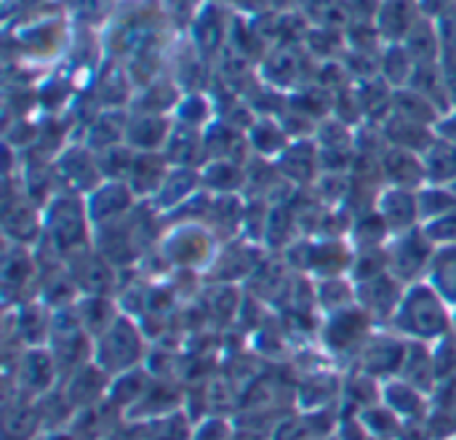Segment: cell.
I'll list each match as a JSON object with an SVG mask.
<instances>
[{
	"mask_svg": "<svg viewBox=\"0 0 456 440\" xmlns=\"http://www.w3.org/2000/svg\"><path fill=\"white\" fill-rule=\"evenodd\" d=\"M449 302L433 289L430 281L414 283L406 294L403 302L390 321L395 334L411 339V342H441L444 337L454 334L452 313L446 307Z\"/></svg>",
	"mask_w": 456,
	"mask_h": 440,
	"instance_id": "cell-1",
	"label": "cell"
},
{
	"mask_svg": "<svg viewBox=\"0 0 456 440\" xmlns=\"http://www.w3.org/2000/svg\"><path fill=\"white\" fill-rule=\"evenodd\" d=\"M91 230L94 224L88 219V208L75 192H61L43 206V238L48 240V249L61 259L91 246Z\"/></svg>",
	"mask_w": 456,
	"mask_h": 440,
	"instance_id": "cell-2",
	"label": "cell"
},
{
	"mask_svg": "<svg viewBox=\"0 0 456 440\" xmlns=\"http://www.w3.org/2000/svg\"><path fill=\"white\" fill-rule=\"evenodd\" d=\"M144 361V334L142 329L128 318L118 315V321L94 339V363L112 379L123 371L136 369Z\"/></svg>",
	"mask_w": 456,
	"mask_h": 440,
	"instance_id": "cell-3",
	"label": "cell"
},
{
	"mask_svg": "<svg viewBox=\"0 0 456 440\" xmlns=\"http://www.w3.org/2000/svg\"><path fill=\"white\" fill-rule=\"evenodd\" d=\"M160 251L176 270H208L214 257L219 254L216 235L206 224H179L166 235Z\"/></svg>",
	"mask_w": 456,
	"mask_h": 440,
	"instance_id": "cell-4",
	"label": "cell"
},
{
	"mask_svg": "<svg viewBox=\"0 0 456 440\" xmlns=\"http://www.w3.org/2000/svg\"><path fill=\"white\" fill-rule=\"evenodd\" d=\"M371 321L374 318L361 305L326 315V323L321 329V342H323L326 353L358 358L363 345L371 337Z\"/></svg>",
	"mask_w": 456,
	"mask_h": 440,
	"instance_id": "cell-5",
	"label": "cell"
},
{
	"mask_svg": "<svg viewBox=\"0 0 456 440\" xmlns=\"http://www.w3.org/2000/svg\"><path fill=\"white\" fill-rule=\"evenodd\" d=\"M64 267L77 286L80 297H107L118 289V270L112 262H107L94 246H86L80 251L67 254Z\"/></svg>",
	"mask_w": 456,
	"mask_h": 440,
	"instance_id": "cell-6",
	"label": "cell"
},
{
	"mask_svg": "<svg viewBox=\"0 0 456 440\" xmlns=\"http://www.w3.org/2000/svg\"><path fill=\"white\" fill-rule=\"evenodd\" d=\"M409 339L401 334H371L358 355V369L379 382L395 379L403 369Z\"/></svg>",
	"mask_w": 456,
	"mask_h": 440,
	"instance_id": "cell-7",
	"label": "cell"
},
{
	"mask_svg": "<svg viewBox=\"0 0 456 440\" xmlns=\"http://www.w3.org/2000/svg\"><path fill=\"white\" fill-rule=\"evenodd\" d=\"M436 257V246L428 240V235L414 227L409 232H401L393 246H387V259H390V273L406 283L417 281L422 273L430 270V262Z\"/></svg>",
	"mask_w": 456,
	"mask_h": 440,
	"instance_id": "cell-8",
	"label": "cell"
},
{
	"mask_svg": "<svg viewBox=\"0 0 456 440\" xmlns=\"http://www.w3.org/2000/svg\"><path fill=\"white\" fill-rule=\"evenodd\" d=\"M56 377H61V374H59L56 358L48 347H27L19 355L16 382H19V390L24 395H29V398L45 395L53 387Z\"/></svg>",
	"mask_w": 456,
	"mask_h": 440,
	"instance_id": "cell-9",
	"label": "cell"
},
{
	"mask_svg": "<svg viewBox=\"0 0 456 440\" xmlns=\"http://www.w3.org/2000/svg\"><path fill=\"white\" fill-rule=\"evenodd\" d=\"M134 200H136V195L131 192L128 182H102L86 198L88 219H91L94 227L126 219L134 211Z\"/></svg>",
	"mask_w": 456,
	"mask_h": 440,
	"instance_id": "cell-10",
	"label": "cell"
},
{
	"mask_svg": "<svg viewBox=\"0 0 456 440\" xmlns=\"http://www.w3.org/2000/svg\"><path fill=\"white\" fill-rule=\"evenodd\" d=\"M403 283L393 275L385 273L369 283H358V305L371 315V318H387L393 321L401 302H403Z\"/></svg>",
	"mask_w": 456,
	"mask_h": 440,
	"instance_id": "cell-11",
	"label": "cell"
},
{
	"mask_svg": "<svg viewBox=\"0 0 456 440\" xmlns=\"http://www.w3.org/2000/svg\"><path fill=\"white\" fill-rule=\"evenodd\" d=\"M379 216L387 222L390 232H409L419 222V198L414 190H401V187H387L377 195Z\"/></svg>",
	"mask_w": 456,
	"mask_h": 440,
	"instance_id": "cell-12",
	"label": "cell"
},
{
	"mask_svg": "<svg viewBox=\"0 0 456 440\" xmlns=\"http://www.w3.org/2000/svg\"><path fill=\"white\" fill-rule=\"evenodd\" d=\"M259 262L262 257H259V249L254 246H224L214 257L208 267V278L222 286H232L235 281H248Z\"/></svg>",
	"mask_w": 456,
	"mask_h": 440,
	"instance_id": "cell-13",
	"label": "cell"
},
{
	"mask_svg": "<svg viewBox=\"0 0 456 440\" xmlns=\"http://www.w3.org/2000/svg\"><path fill=\"white\" fill-rule=\"evenodd\" d=\"M107 390H110V377L91 361L69 374L64 398L75 409H91L99 401H107Z\"/></svg>",
	"mask_w": 456,
	"mask_h": 440,
	"instance_id": "cell-14",
	"label": "cell"
},
{
	"mask_svg": "<svg viewBox=\"0 0 456 440\" xmlns=\"http://www.w3.org/2000/svg\"><path fill=\"white\" fill-rule=\"evenodd\" d=\"M56 171H59V176L72 187V192H94V190L104 182L96 158H94L88 150H83V147L67 150V152L59 158Z\"/></svg>",
	"mask_w": 456,
	"mask_h": 440,
	"instance_id": "cell-15",
	"label": "cell"
},
{
	"mask_svg": "<svg viewBox=\"0 0 456 440\" xmlns=\"http://www.w3.org/2000/svg\"><path fill=\"white\" fill-rule=\"evenodd\" d=\"M171 174V163L158 152H136L134 168L128 174V187L136 198H155Z\"/></svg>",
	"mask_w": 456,
	"mask_h": 440,
	"instance_id": "cell-16",
	"label": "cell"
},
{
	"mask_svg": "<svg viewBox=\"0 0 456 440\" xmlns=\"http://www.w3.org/2000/svg\"><path fill=\"white\" fill-rule=\"evenodd\" d=\"M382 403L398 414L403 422H419L428 420V398L422 390L411 387L409 382H403L401 377L382 382Z\"/></svg>",
	"mask_w": 456,
	"mask_h": 440,
	"instance_id": "cell-17",
	"label": "cell"
},
{
	"mask_svg": "<svg viewBox=\"0 0 456 440\" xmlns=\"http://www.w3.org/2000/svg\"><path fill=\"white\" fill-rule=\"evenodd\" d=\"M382 176L390 182V187H401V190H414L422 182H428L425 174V163L401 147H390L387 152H382Z\"/></svg>",
	"mask_w": 456,
	"mask_h": 440,
	"instance_id": "cell-18",
	"label": "cell"
},
{
	"mask_svg": "<svg viewBox=\"0 0 456 440\" xmlns=\"http://www.w3.org/2000/svg\"><path fill=\"white\" fill-rule=\"evenodd\" d=\"M51 315L48 307L37 299V302H27V305H19V313H16V334H19V342L27 347H48V339H51Z\"/></svg>",
	"mask_w": 456,
	"mask_h": 440,
	"instance_id": "cell-19",
	"label": "cell"
},
{
	"mask_svg": "<svg viewBox=\"0 0 456 440\" xmlns=\"http://www.w3.org/2000/svg\"><path fill=\"white\" fill-rule=\"evenodd\" d=\"M398 377L403 382H409L411 387L422 390V393L436 390L438 374H436V358H433V350L428 347V342H411L409 339L406 361H403V369H401Z\"/></svg>",
	"mask_w": 456,
	"mask_h": 440,
	"instance_id": "cell-20",
	"label": "cell"
},
{
	"mask_svg": "<svg viewBox=\"0 0 456 440\" xmlns=\"http://www.w3.org/2000/svg\"><path fill=\"white\" fill-rule=\"evenodd\" d=\"M342 390L345 379H337L334 374H310L297 390V406H302L305 414L329 409L337 398H342Z\"/></svg>",
	"mask_w": 456,
	"mask_h": 440,
	"instance_id": "cell-21",
	"label": "cell"
},
{
	"mask_svg": "<svg viewBox=\"0 0 456 440\" xmlns=\"http://www.w3.org/2000/svg\"><path fill=\"white\" fill-rule=\"evenodd\" d=\"M182 401H179V393L168 385V382H160V379H152V385L147 387L144 398L131 406L126 411L128 420H139V422H152V420H160V417H168L174 411H179Z\"/></svg>",
	"mask_w": 456,
	"mask_h": 440,
	"instance_id": "cell-22",
	"label": "cell"
},
{
	"mask_svg": "<svg viewBox=\"0 0 456 440\" xmlns=\"http://www.w3.org/2000/svg\"><path fill=\"white\" fill-rule=\"evenodd\" d=\"M171 131L174 128L163 115H136L128 120L126 144L136 147L139 152H155L158 147H166Z\"/></svg>",
	"mask_w": 456,
	"mask_h": 440,
	"instance_id": "cell-23",
	"label": "cell"
},
{
	"mask_svg": "<svg viewBox=\"0 0 456 440\" xmlns=\"http://www.w3.org/2000/svg\"><path fill=\"white\" fill-rule=\"evenodd\" d=\"M198 184H203V176L198 171L174 166L171 174H168V179H166V184L155 195V211L171 214L174 208H179L184 200H190L198 192Z\"/></svg>",
	"mask_w": 456,
	"mask_h": 440,
	"instance_id": "cell-24",
	"label": "cell"
},
{
	"mask_svg": "<svg viewBox=\"0 0 456 440\" xmlns=\"http://www.w3.org/2000/svg\"><path fill=\"white\" fill-rule=\"evenodd\" d=\"M275 168L294 184H310L315 179V174L321 171L318 147H313L307 142H294L286 147V152H281V160L275 163Z\"/></svg>",
	"mask_w": 456,
	"mask_h": 440,
	"instance_id": "cell-25",
	"label": "cell"
},
{
	"mask_svg": "<svg viewBox=\"0 0 456 440\" xmlns=\"http://www.w3.org/2000/svg\"><path fill=\"white\" fill-rule=\"evenodd\" d=\"M43 235V216L35 203H16L5 208V238L16 246H29Z\"/></svg>",
	"mask_w": 456,
	"mask_h": 440,
	"instance_id": "cell-26",
	"label": "cell"
},
{
	"mask_svg": "<svg viewBox=\"0 0 456 440\" xmlns=\"http://www.w3.org/2000/svg\"><path fill=\"white\" fill-rule=\"evenodd\" d=\"M355 251H350L342 240H321L310 249V270L323 278H339L345 270L353 267Z\"/></svg>",
	"mask_w": 456,
	"mask_h": 440,
	"instance_id": "cell-27",
	"label": "cell"
},
{
	"mask_svg": "<svg viewBox=\"0 0 456 440\" xmlns=\"http://www.w3.org/2000/svg\"><path fill=\"white\" fill-rule=\"evenodd\" d=\"M152 385V374H147L142 366L131 369V371H123L118 377L110 379V390H107V403L115 406V409H123L128 411L131 406H136L147 387Z\"/></svg>",
	"mask_w": 456,
	"mask_h": 440,
	"instance_id": "cell-28",
	"label": "cell"
},
{
	"mask_svg": "<svg viewBox=\"0 0 456 440\" xmlns=\"http://www.w3.org/2000/svg\"><path fill=\"white\" fill-rule=\"evenodd\" d=\"M35 270H37V265H35V257L29 254V249L11 243L5 249V254H3V273H0L3 291L11 297V294L27 289V283L32 281Z\"/></svg>",
	"mask_w": 456,
	"mask_h": 440,
	"instance_id": "cell-29",
	"label": "cell"
},
{
	"mask_svg": "<svg viewBox=\"0 0 456 440\" xmlns=\"http://www.w3.org/2000/svg\"><path fill=\"white\" fill-rule=\"evenodd\" d=\"M243 219H246V206H243V200H240L235 192H230V195H216L206 227H208L216 238H232V235L243 227Z\"/></svg>",
	"mask_w": 456,
	"mask_h": 440,
	"instance_id": "cell-30",
	"label": "cell"
},
{
	"mask_svg": "<svg viewBox=\"0 0 456 440\" xmlns=\"http://www.w3.org/2000/svg\"><path fill=\"white\" fill-rule=\"evenodd\" d=\"M377 21H379V35L385 40L398 43V40H406L409 32L414 29V8L409 0H382V8L377 13Z\"/></svg>",
	"mask_w": 456,
	"mask_h": 440,
	"instance_id": "cell-31",
	"label": "cell"
},
{
	"mask_svg": "<svg viewBox=\"0 0 456 440\" xmlns=\"http://www.w3.org/2000/svg\"><path fill=\"white\" fill-rule=\"evenodd\" d=\"M382 134L385 139L393 144V147H401V150H422L428 152L430 144L436 142L430 134H428V126L422 123H414V120H406V118H398V115H390L382 126Z\"/></svg>",
	"mask_w": 456,
	"mask_h": 440,
	"instance_id": "cell-32",
	"label": "cell"
},
{
	"mask_svg": "<svg viewBox=\"0 0 456 440\" xmlns=\"http://www.w3.org/2000/svg\"><path fill=\"white\" fill-rule=\"evenodd\" d=\"M425 174L428 182L444 187V184H456V144L446 139H436L428 152H422Z\"/></svg>",
	"mask_w": 456,
	"mask_h": 440,
	"instance_id": "cell-33",
	"label": "cell"
},
{
	"mask_svg": "<svg viewBox=\"0 0 456 440\" xmlns=\"http://www.w3.org/2000/svg\"><path fill=\"white\" fill-rule=\"evenodd\" d=\"M75 307H77L80 323H83V329L88 331L91 339H99L120 315L118 307L107 297H80L75 302Z\"/></svg>",
	"mask_w": 456,
	"mask_h": 440,
	"instance_id": "cell-34",
	"label": "cell"
},
{
	"mask_svg": "<svg viewBox=\"0 0 456 440\" xmlns=\"http://www.w3.org/2000/svg\"><path fill=\"white\" fill-rule=\"evenodd\" d=\"M206 155V147L200 142V136L195 134V128L190 126H176L166 142V158L171 166H182V168H192L200 158Z\"/></svg>",
	"mask_w": 456,
	"mask_h": 440,
	"instance_id": "cell-35",
	"label": "cell"
},
{
	"mask_svg": "<svg viewBox=\"0 0 456 440\" xmlns=\"http://www.w3.org/2000/svg\"><path fill=\"white\" fill-rule=\"evenodd\" d=\"M393 115L430 126L438 123V107L433 99H428L425 94L414 91V88H398L393 91Z\"/></svg>",
	"mask_w": 456,
	"mask_h": 440,
	"instance_id": "cell-36",
	"label": "cell"
},
{
	"mask_svg": "<svg viewBox=\"0 0 456 440\" xmlns=\"http://www.w3.org/2000/svg\"><path fill=\"white\" fill-rule=\"evenodd\" d=\"M297 214L289 203H273L270 206V216H267V230H265V243L267 249L278 251L283 246H289L297 235Z\"/></svg>",
	"mask_w": 456,
	"mask_h": 440,
	"instance_id": "cell-37",
	"label": "cell"
},
{
	"mask_svg": "<svg viewBox=\"0 0 456 440\" xmlns=\"http://www.w3.org/2000/svg\"><path fill=\"white\" fill-rule=\"evenodd\" d=\"M126 131H128L126 115L112 110V112H107V115H99V118L91 123L86 142H88L91 150L102 152V150H110V147L120 144V139H126Z\"/></svg>",
	"mask_w": 456,
	"mask_h": 440,
	"instance_id": "cell-38",
	"label": "cell"
},
{
	"mask_svg": "<svg viewBox=\"0 0 456 440\" xmlns=\"http://www.w3.org/2000/svg\"><path fill=\"white\" fill-rule=\"evenodd\" d=\"M358 422L363 425V430L369 433L371 440H398L403 430V420L398 414H393L385 403L369 406L358 414Z\"/></svg>",
	"mask_w": 456,
	"mask_h": 440,
	"instance_id": "cell-39",
	"label": "cell"
},
{
	"mask_svg": "<svg viewBox=\"0 0 456 440\" xmlns=\"http://www.w3.org/2000/svg\"><path fill=\"white\" fill-rule=\"evenodd\" d=\"M428 278H430L433 289L449 305H456V246L436 251V257L430 262V270H428Z\"/></svg>",
	"mask_w": 456,
	"mask_h": 440,
	"instance_id": "cell-40",
	"label": "cell"
},
{
	"mask_svg": "<svg viewBox=\"0 0 456 440\" xmlns=\"http://www.w3.org/2000/svg\"><path fill=\"white\" fill-rule=\"evenodd\" d=\"M200 176H203V184L208 190H214L216 195H230L240 184H246V171L238 163H230V160H211L200 171Z\"/></svg>",
	"mask_w": 456,
	"mask_h": 440,
	"instance_id": "cell-41",
	"label": "cell"
},
{
	"mask_svg": "<svg viewBox=\"0 0 456 440\" xmlns=\"http://www.w3.org/2000/svg\"><path fill=\"white\" fill-rule=\"evenodd\" d=\"M358 305V291H353V286L342 278H323L318 283V307L326 310V315L355 307Z\"/></svg>",
	"mask_w": 456,
	"mask_h": 440,
	"instance_id": "cell-42",
	"label": "cell"
},
{
	"mask_svg": "<svg viewBox=\"0 0 456 440\" xmlns=\"http://www.w3.org/2000/svg\"><path fill=\"white\" fill-rule=\"evenodd\" d=\"M134 158H136V152H131L128 144H115L110 150H102L96 155L102 179L104 182H128V174L134 168Z\"/></svg>",
	"mask_w": 456,
	"mask_h": 440,
	"instance_id": "cell-43",
	"label": "cell"
},
{
	"mask_svg": "<svg viewBox=\"0 0 456 440\" xmlns=\"http://www.w3.org/2000/svg\"><path fill=\"white\" fill-rule=\"evenodd\" d=\"M192 420H187L182 411H174L168 417L144 422V436L142 440H192Z\"/></svg>",
	"mask_w": 456,
	"mask_h": 440,
	"instance_id": "cell-44",
	"label": "cell"
},
{
	"mask_svg": "<svg viewBox=\"0 0 456 440\" xmlns=\"http://www.w3.org/2000/svg\"><path fill=\"white\" fill-rule=\"evenodd\" d=\"M390 273V259H387V249L379 246V249H358L355 251V259H353V267H350V275L355 283H369L379 275Z\"/></svg>",
	"mask_w": 456,
	"mask_h": 440,
	"instance_id": "cell-45",
	"label": "cell"
},
{
	"mask_svg": "<svg viewBox=\"0 0 456 440\" xmlns=\"http://www.w3.org/2000/svg\"><path fill=\"white\" fill-rule=\"evenodd\" d=\"M224 37V21L219 16V8H203L198 16H195V45L203 51V53H211L219 48Z\"/></svg>",
	"mask_w": 456,
	"mask_h": 440,
	"instance_id": "cell-46",
	"label": "cell"
},
{
	"mask_svg": "<svg viewBox=\"0 0 456 440\" xmlns=\"http://www.w3.org/2000/svg\"><path fill=\"white\" fill-rule=\"evenodd\" d=\"M299 72H302V67H299V56H297L294 45H281V51L265 61V75L270 83L289 86L299 77Z\"/></svg>",
	"mask_w": 456,
	"mask_h": 440,
	"instance_id": "cell-47",
	"label": "cell"
},
{
	"mask_svg": "<svg viewBox=\"0 0 456 440\" xmlns=\"http://www.w3.org/2000/svg\"><path fill=\"white\" fill-rule=\"evenodd\" d=\"M414 69H417V61H414V56L409 53V48L393 43V45L387 48L385 59H382V75H385L390 83H395V86H406V83H411Z\"/></svg>",
	"mask_w": 456,
	"mask_h": 440,
	"instance_id": "cell-48",
	"label": "cell"
},
{
	"mask_svg": "<svg viewBox=\"0 0 456 440\" xmlns=\"http://www.w3.org/2000/svg\"><path fill=\"white\" fill-rule=\"evenodd\" d=\"M417 198H419V219L433 222V219H441V216L456 211V192L449 187L444 190V187L433 184L428 190H419Z\"/></svg>",
	"mask_w": 456,
	"mask_h": 440,
	"instance_id": "cell-49",
	"label": "cell"
},
{
	"mask_svg": "<svg viewBox=\"0 0 456 440\" xmlns=\"http://www.w3.org/2000/svg\"><path fill=\"white\" fill-rule=\"evenodd\" d=\"M390 96H393V94H390L385 77H382V80H374V77H371V80H363V83H361V94H358L363 115H366L369 120H377V118L387 115V107L393 104Z\"/></svg>",
	"mask_w": 456,
	"mask_h": 440,
	"instance_id": "cell-50",
	"label": "cell"
},
{
	"mask_svg": "<svg viewBox=\"0 0 456 440\" xmlns=\"http://www.w3.org/2000/svg\"><path fill=\"white\" fill-rule=\"evenodd\" d=\"M353 235H355V240H358L361 249H379V246L387 240L390 227H387V222L379 216V211L374 208V211L363 214V216L353 224Z\"/></svg>",
	"mask_w": 456,
	"mask_h": 440,
	"instance_id": "cell-51",
	"label": "cell"
},
{
	"mask_svg": "<svg viewBox=\"0 0 456 440\" xmlns=\"http://www.w3.org/2000/svg\"><path fill=\"white\" fill-rule=\"evenodd\" d=\"M251 144L262 155H278V152H286V147H289L286 134L278 128V123H273L267 118L251 123Z\"/></svg>",
	"mask_w": 456,
	"mask_h": 440,
	"instance_id": "cell-52",
	"label": "cell"
},
{
	"mask_svg": "<svg viewBox=\"0 0 456 440\" xmlns=\"http://www.w3.org/2000/svg\"><path fill=\"white\" fill-rule=\"evenodd\" d=\"M406 48L414 56L417 64H433L436 53H438V37L436 32L428 27V21H417L414 29L406 37Z\"/></svg>",
	"mask_w": 456,
	"mask_h": 440,
	"instance_id": "cell-53",
	"label": "cell"
},
{
	"mask_svg": "<svg viewBox=\"0 0 456 440\" xmlns=\"http://www.w3.org/2000/svg\"><path fill=\"white\" fill-rule=\"evenodd\" d=\"M208 310L211 315L222 321H235L240 315V294L235 286H216L208 294Z\"/></svg>",
	"mask_w": 456,
	"mask_h": 440,
	"instance_id": "cell-54",
	"label": "cell"
},
{
	"mask_svg": "<svg viewBox=\"0 0 456 440\" xmlns=\"http://www.w3.org/2000/svg\"><path fill=\"white\" fill-rule=\"evenodd\" d=\"M422 232L428 235V240H430L433 246H444V249L456 246V211L441 216V219L428 222V224L422 227Z\"/></svg>",
	"mask_w": 456,
	"mask_h": 440,
	"instance_id": "cell-55",
	"label": "cell"
},
{
	"mask_svg": "<svg viewBox=\"0 0 456 440\" xmlns=\"http://www.w3.org/2000/svg\"><path fill=\"white\" fill-rule=\"evenodd\" d=\"M318 150H350V134L342 120L318 126Z\"/></svg>",
	"mask_w": 456,
	"mask_h": 440,
	"instance_id": "cell-56",
	"label": "cell"
},
{
	"mask_svg": "<svg viewBox=\"0 0 456 440\" xmlns=\"http://www.w3.org/2000/svg\"><path fill=\"white\" fill-rule=\"evenodd\" d=\"M192 440H232V428L224 417H206L195 425Z\"/></svg>",
	"mask_w": 456,
	"mask_h": 440,
	"instance_id": "cell-57",
	"label": "cell"
},
{
	"mask_svg": "<svg viewBox=\"0 0 456 440\" xmlns=\"http://www.w3.org/2000/svg\"><path fill=\"white\" fill-rule=\"evenodd\" d=\"M208 118V102L203 99V96H187V99H182V104H179V123L182 126H200L203 120Z\"/></svg>",
	"mask_w": 456,
	"mask_h": 440,
	"instance_id": "cell-58",
	"label": "cell"
},
{
	"mask_svg": "<svg viewBox=\"0 0 456 440\" xmlns=\"http://www.w3.org/2000/svg\"><path fill=\"white\" fill-rule=\"evenodd\" d=\"M166 5H168L171 16L179 24H187V21H192L198 16V13H192L195 11V0H166Z\"/></svg>",
	"mask_w": 456,
	"mask_h": 440,
	"instance_id": "cell-59",
	"label": "cell"
},
{
	"mask_svg": "<svg viewBox=\"0 0 456 440\" xmlns=\"http://www.w3.org/2000/svg\"><path fill=\"white\" fill-rule=\"evenodd\" d=\"M438 134L446 136L452 144H456V115L454 118H446V120H438Z\"/></svg>",
	"mask_w": 456,
	"mask_h": 440,
	"instance_id": "cell-60",
	"label": "cell"
},
{
	"mask_svg": "<svg viewBox=\"0 0 456 440\" xmlns=\"http://www.w3.org/2000/svg\"><path fill=\"white\" fill-rule=\"evenodd\" d=\"M422 8L430 13V16H444L449 11V0H422Z\"/></svg>",
	"mask_w": 456,
	"mask_h": 440,
	"instance_id": "cell-61",
	"label": "cell"
},
{
	"mask_svg": "<svg viewBox=\"0 0 456 440\" xmlns=\"http://www.w3.org/2000/svg\"><path fill=\"white\" fill-rule=\"evenodd\" d=\"M452 323H454V334H456V305H454V313H452Z\"/></svg>",
	"mask_w": 456,
	"mask_h": 440,
	"instance_id": "cell-62",
	"label": "cell"
},
{
	"mask_svg": "<svg viewBox=\"0 0 456 440\" xmlns=\"http://www.w3.org/2000/svg\"><path fill=\"white\" fill-rule=\"evenodd\" d=\"M310 440H321V438H310Z\"/></svg>",
	"mask_w": 456,
	"mask_h": 440,
	"instance_id": "cell-63",
	"label": "cell"
}]
</instances>
